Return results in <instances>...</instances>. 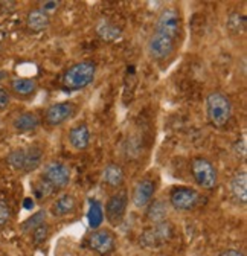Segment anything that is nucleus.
<instances>
[{
  "label": "nucleus",
  "instance_id": "25",
  "mask_svg": "<svg viewBox=\"0 0 247 256\" xmlns=\"http://www.w3.org/2000/svg\"><path fill=\"white\" fill-rule=\"evenodd\" d=\"M6 164L11 170L23 172V165H24V146L16 148L8 152L6 156Z\"/></svg>",
  "mask_w": 247,
  "mask_h": 256
},
{
  "label": "nucleus",
  "instance_id": "14",
  "mask_svg": "<svg viewBox=\"0 0 247 256\" xmlns=\"http://www.w3.org/2000/svg\"><path fill=\"white\" fill-rule=\"evenodd\" d=\"M78 209V198L72 194V192H63L60 194L50 204V215L54 218H66L76 212Z\"/></svg>",
  "mask_w": 247,
  "mask_h": 256
},
{
  "label": "nucleus",
  "instance_id": "1",
  "mask_svg": "<svg viewBox=\"0 0 247 256\" xmlns=\"http://www.w3.org/2000/svg\"><path fill=\"white\" fill-rule=\"evenodd\" d=\"M204 112L209 124L215 128H222L229 124L234 114V104L229 96L220 90L209 92L204 100Z\"/></svg>",
  "mask_w": 247,
  "mask_h": 256
},
{
  "label": "nucleus",
  "instance_id": "16",
  "mask_svg": "<svg viewBox=\"0 0 247 256\" xmlns=\"http://www.w3.org/2000/svg\"><path fill=\"white\" fill-rule=\"evenodd\" d=\"M170 210H171V206H170L168 200H165V198H154L145 208V218L151 224L164 222V221L168 220Z\"/></svg>",
  "mask_w": 247,
  "mask_h": 256
},
{
  "label": "nucleus",
  "instance_id": "6",
  "mask_svg": "<svg viewBox=\"0 0 247 256\" xmlns=\"http://www.w3.org/2000/svg\"><path fill=\"white\" fill-rule=\"evenodd\" d=\"M174 238V224L166 220L164 222L151 224L139 235V242L145 248H158Z\"/></svg>",
  "mask_w": 247,
  "mask_h": 256
},
{
  "label": "nucleus",
  "instance_id": "7",
  "mask_svg": "<svg viewBox=\"0 0 247 256\" xmlns=\"http://www.w3.org/2000/svg\"><path fill=\"white\" fill-rule=\"evenodd\" d=\"M168 203L177 212H191L202 203V194L190 186H176L171 189Z\"/></svg>",
  "mask_w": 247,
  "mask_h": 256
},
{
  "label": "nucleus",
  "instance_id": "8",
  "mask_svg": "<svg viewBox=\"0 0 247 256\" xmlns=\"http://www.w3.org/2000/svg\"><path fill=\"white\" fill-rule=\"evenodd\" d=\"M130 203V194L127 189H118L108 197L106 208H104V218L112 226H119L122 220L126 218L127 209Z\"/></svg>",
  "mask_w": 247,
  "mask_h": 256
},
{
  "label": "nucleus",
  "instance_id": "17",
  "mask_svg": "<svg viewBox=\"0 0 247 256\" xmlns=\"http://www.w3.org/2000/svg\"><path fill=\"white\" fill-rule=\"evenodd\" d=\"M101 180L106 186L118 190L124 186V183H126V171H124V168L119 164L112 162V164L106 165V168L102 170Z\"/></svg>",
  "mask_w": 247,
  "mask_h": 256
},
{
  "label": "nucleus",
  "instance_id": "22",
  "mask_svg": "<svg viewBox=\"0 0 247 256\" xmlns=\"http://www.w3.org/2000/svg\"><path fill=\"white\" fill-rule=\"evenodd\" d=\"M96 34H98L102 40L112 43V42H116V40L120 37L122 30H120L116 24H113L112 22H108V20H101V22L96 24Z\"/></svg>",
  "mask_w": 247,
  "mask_h": 256
},
{
  "label": "nucleus",
  "instance_id": "29",
  "mask_svg": "<svg viewBox=\"0 0 247 256\" xmlns=\"http://www.w3.org/2000/svg\"><path fill=\"white\" fill-rule=\"evenodd\" d=\"M11 215H12V212H11L10 206L4 202H0V228L6 226L11 220Z\"/></svg>",
  "mask_w": 247,
  "mask_h": 256
},
{
  "label": "nucleus",
  "instance_id": "3",
  "mask_svg": "<svg viewBox=\"0 0 247 256\" xmlns=\"http://www.w3.org/2000/svg\"><path fill=\"white\" fill-rule=\"evenodd\" d=\"M190 171L196 184L200 189L212 190L218 186V182H220L218 170L214 165L212 160H209L208 157H202V156L194 157L190 164Z\"/></svg>",
  "mask_w": 247,
  "mask_h": 256
},
{
  "label": "nucleus",
  "instance_id": "26",
  "mask_svg": "<svg viewBox=\"0 0 247 256\" xmlns=\"http://www.w3.org/2000/svg\"><path fill=\"white\" fill-rule=\"evenodd\" d=\"M32 189H34V196L37 200H46L49 197H52L55 194V189L48 183L44 182L42 177H38L34 183H32Z\"/></svg>",
  "mask_w": 247,
  "mask_h": 256
},
{
  "label": "nucleus",
  "instance_id": "12",
  "mask_svg": "<svg viewBox=\"0 0 247 256\" xmlns=\"http://www.w3.org/2000/svg\"><path fill=\"white\" fill-rule=\"evenodd\" d=\"M87 246L98 256H110L116 248V236L107 228H100L92 230L87 238Z\"/></svg>",
  "mask_w": 247,
  "mask_h": 256
},
{
  "label": "nucleus",
  "instance_id": "11",
  "mask_svg": "<svg viewBox=\"0 0 247 256\" xmlns=\"http://www.w3.org/2000/svg\"><path fill=\"white\" fill-rule=\"evenodd\" d=\"M158 192V182L151 177L139 178L133 189H132V197L130 202L136 209H145L154 198H156Z\"/></svg>",
  "mask_w": 247,
  "mask_h": 256
},
{
  "label": "nucleus",
  "instance_id": "30",
  "mask_svg": "<svg viewBox=\"0 0 247 256\" xmlns=\"http://www.w3.org/2000/svg\"><path fill=\"white\" fill-rule=\"evenodd\" d=\"M11 104V93L4 88V87H0V110H6Z\"/></svg>",
  "mask_w": 247,
  "mask_h": 256
},
{
  "label": "nucleus",
  "instance_id": "21",
  "mask_svg": "<svg viewBox=\"0 0 247 256\" xmlns=\"http://www.w3.org/2000/svg\"><path fill=\"white\" fill-rule=\"evenodd\" d=\"M229 190L230 196L235 202L246 204L247 203V172L244 170L236 171L229 182Z\"/></svg>",
  "mask_w": 247,
  "mask_h": 256
},
{
  "label": "nucleus",
  "instance_id": "33",
  "mask_svg": "<svg viewBox=\"0 0 247 256\" xmlns=\"http://www.w3.org/2000/svg\"><path fill=\"white\" fill-rule=\"evenodd\" d=\"M8 78V72L6 70H0V82H2L4 80Z\"/></svg>",
  "mask_w": 247,
  "mask_h": 256
},
{
  "label": "nucleus",
  "instance_id": "23",
  "mask_svg": "<svg viewBox=\"0 0 247 256\" xmlns=\"http://www.w3.org/2000/svg\"><path fill=\"white\" fill-rule=\"evenodd\" d=\"M48 212L44 209L37 210L36 214L29 215L22 224H20V230L22 234H30L34 229H37L38 226H42L43 222H48Z\"/></svg>",
  "mask_w": 247,
  "mask_h": 256
},
{
  "label": "nucleus",
  "instance_id": "28",
  "mask_svg": "<svg viewBox=\"0 0 247 256\" xmlns=\"http://www.w3.org/2000/svg\"><path fill=\"white\" fill-rule=\"evenodd\" d=\"M228 30L232 32V34H241L246 29V17L240 12H232L228 17Z\"/></svg>",
  "mask_w": 247,
  "mask_h": 256
},
{
  "label": "nucleus",
  "instance_id": "2",
  "mask_svg": "<svg viewBox=\"0 0 247 256\" xmlns=\"http://www.w3.org/2000/svg\"><path fill=\"white\" fill-rule=\"evenodd\" d=\"M96 64L94 61H78L61 76V87L66 92H80L88 87L96 78Z\"/></svg>",
  "mask_w": 247,
  "mask_h": 256
},
{
  "label": "nucleus",
  "instance_id": "31",
  "mask_svg": "<svg viewBox=\"0 0 247 256\" xmlns=\"http://www.w3.org/2000/svg\"><path fill=\"white\" fill-rule=\"evenodd\" d=\"M220 256H246V254H244V252L240 250V248H228V250L222 252Z\"/></svg>",
  "mask_w": 247,
  "mask_h": 256
},
{
  "label": "nucleus",
  "instance_id": "4",
  "mask_svg": "<svg viewBox=\"0 0 247 256\" xmlns=\"http://www.w3.org/2000/svg\"><path fill=\"white\" fill-rule=\"evenodd\" d=\"M177 44H178V40L172 38L171 36L165 34V32L154 29L146 42V55L152 61H158V62L166 61L171 55H174Z\"/></svg>",
  "mask_w": 247,
  "mask_h": 256
},
{
  "label": "nucleus",
  "instance_id": "9",
  "mask_svg": "<svg viewBox=\"0 0 247 256\" xmlns=\"http://www.w3.org/2000/svg\"><path fill=\"white\" fill-rule=\"evenodd\" d=\"M78 113V107L75 102L72 101H61V102H55L52 106H49L44 110V114L42 118L43 124L55 128L60 125H64L66 122H69L75 114Z\"/></svg>",
  "mask_w": 247,
  "mask_h": 256
},
{
  "label": "nucleus",
  "instance_id": "32",
  "mask_svg": "<svg viewBox=\"0 0 247 256\" xmlns=\"http://www.w3.org/2000/svg\"><path fill=\"white\" fill-rule=\"evenodd\" d=\"M60 5H61V2H55V0H54V2H43L42 4V10L46 11V12H49L52 10H56Z\"/></svg>",
  "mask_w": 247,
  "mask_h": 256
},
{
  "label": "nucleus",
  "instance_id": "18",
  "mask_svg": "<svg viewBox=\"0 0 247 256\" xmlns=\"http://www.w3.org/2000/svg\"><path fill=\"white\" fill-rule=\"evenodd\" d=\"M44 164V150L40 145H29L24 146V165L23 172L29 174L42 168Z\"/></svg>",
  "mask_w": 247,
  "mask_h": 256
},
{
  "label": "nucleus",
  "instance_id": "5",
  "mask_svg": "<svg viewBox=\"0 0 247 256\" xmlns=\"http://www.w3.org/2000/svg\"><path fill=\"white\" fill-rule=\"evenodd\" d=\"M40 177L48 182L55 190L66 189L72 182V170L68 164L61 162V160H49L43 164Z\"/></svg>",
  "mask_w": 247,
  "mask_h": 256
},
{
  "label": "nucleus",
  "instance_id": "15",
  "mask_svg": "<svg viewBox=\"0 0 247 256\" xmlns=\"http://www.w3.org/2000/svg\"><path fill=\"white\" fill-rule=\"evenodd\" d=\"M43 120L42 118L36 113V112H22L18 113L12 122H11V126H12V130L16 133H20V134H26V133H32L36 130H38V128L42 126Z\"/></svg>",
  "mask_w": 247,
  "mask_h": 256
},
{
  "label": "nucleus",
  "instance_id": "10",
  "mask_svg": "<svg viewBox=\"0 0 247 256\" xmlns=\"http://www.w3.org/2000/svg\"><path fill=\"white\" fill-rule=\"evenodd\" d=\"M154 29L165 32V34L171 36L176 40H180L182 30H183V22H182V16H180L178 10L174 6L164 8L156 18Z\"/></svg>",
  "mask_w": 247,
  "mask_h": 256
},
{
  "label": "nucleus",
  "instance_id": "19",
  "mask_svg": "<svg viewBox=\"0 0 247 256\" xmlns=\"http://www.w3.org/2000/svg\"><path fill=\"white\" fill-rule=\"evenodd\" d=\"M10 90L12 94H16L17 98H22V100H26V98H30V96H34L38 90V84L36 80L32 78H23V76H18V78H14L11 80L10 82Z\"/></svg>",
  "mask_w": 247,
  "mask_h": 256
},
{
  "label": "nucleus",
  "instance_id": "20",
  "mask_svg": "<svg viewBox=\"0 0 247 256\" xmlns=\"http://www.w3.org/2000/svg\"><path fill=\"white\" fill-rule=\"evenodd\" d=\"M50 26V14L42 8H34L26 14V28L30 32H44Z\"/></svg>",
  "mask_w": 247,
  "mask_h": 256
},
{
  "label": "nucleus",
  "instance_id": "27",
  "mask_svg": "<svg viewBox=\"0 0 247 256\" xmlns=\"http://www.w3.org/2000/svg\"><path fill=\"white\" fill-rule=\"evenodd\" d=\"M29 235H30V244H32L34 247H38V246L44 244V241L49 238V235H50V226H49L48 222H43L42 226H38L37 229H34Z\"/></svg>",
  "mask_w": 247,
  "mask_h": 256
},
{
  "label": "nucleus",
  "instance_id": "24",
  "mask_svg": "<svg viewBox=\"0 0 247 256\" xmlns=\"http://www.w3.org/2000/svg\"><path fill=\"white\" fill-rule=\"evenodd\" d=\"M87 220H88V226H90L92 230L100 229L102 226V222H104V208L101 206V203L94 202L90 204Z\"/></svg>",
  "mask_w": 247,
  "mask_h": 256
},
{
  "label": "nucleus",
  "instance_id": "13",
  "mask_svg": "<svg viewBox=\"0 0 247 256\" xmlns=\"http://www.w3.org/2000/svg\"><path fill=\"white\" fill-rule=\"evenodd\" d=\"M92 133L87 122H76L68 132V144L74 151H84L90 146Z\"/></svg>",
  "mask_w": 247,
  "mask_h": 256
}]
</instances>
